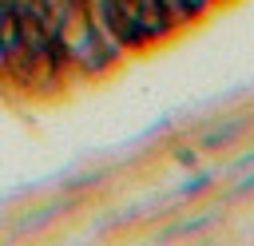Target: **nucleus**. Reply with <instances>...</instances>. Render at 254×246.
Segmentation results:
<instances>
[{
	"label": "nucleus",
	"mask_w": 254,
	"mask_h": 246,
	"mask_svg": "<svg viewBox=\"0 0 254 246\" xmlns=\"http://www.w3.org/2000/svg\"><path fill=\"white\" fill-rule=\"evenodd\" d=\"M242 131H246V123H242V119H226V123H218V127L202 131V135H198V147H206V151H218V147L234 143V135H242Z\"/></svg>",
	"instance_id": "f257e3e1"
},
{
	"label": "nucleus",
	"mask_w": 254,
	"mask_h": 246,
	"mask_svg": "<svg viewBox=\"0 0 254 246\" xmlns=\"http://www.w3.org/2000/svg\"><path fill=\"white\" fill-rule=\"evenodd\" d=\"M210 183H214V171H198L190 183L179 186V194H194V190H202V186H210Z\"/></svg>",
	"instance_id": "f03ea898"
},
{
	"label": "nucleus",
	"mask_w": 254,
	"mask_h": 246,
	"mask_svg": "<svg viewBox=\"0 0 254 246\" xmlns=\"http://www.w3.org/2000/svg\"><path fill=\"white\" fill-rule=\"evenodd\" d=\"M194 159H198V147H175V163H187L190 167Z\"/></svg>",
	"instance_id": "7ed1b4c3"
}]
</instances>
